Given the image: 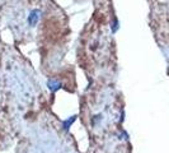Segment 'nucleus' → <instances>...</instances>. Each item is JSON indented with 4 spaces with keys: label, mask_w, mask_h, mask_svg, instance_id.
Wrapping results in <instances>:
<instances>
[{
    "label": "nucleus",
    "mask_w": 169,
    "mask_h": 153,
    "mask_svg": "<svg viewBox=\"0 0 169 153\" xmlns=\"http://www.w3.org/2000/svg\"><path fill=\"white\" fill-rule=\"evenodd\" d=\"M62 85H64L62 83L56 81V79H50V81H47V88H49L51 92H53V93L57 92L59 89H61Z\"/></svg>",
    "instance_id": "2"
},
{
    "label": "nucleus",
    "mask_w": 169,
    "mask_h": 153,
    "mask_svg": "<svg viewBox=\"0 0 169 153\" xmlns=\"http://www.w3.org/2000/svg\"><path fill=\"white\" fill-rule=\"evenodd\" d=\"M75 120H76V115H73V116H70V117H68V119H65V120L62 121V129L65 130V132H69L70 128H71V125L75 123Z\"/></svg>",
    "instance_id": "3"
},
{
    "label": "nucleus",
    "mask_w": 169,
    "mask_h": 153,
    "mask_svg": "<svg viewBox=\"0 0 169 153\" xmlns=\"http://www.w3.org/2000/svg\"><path fill=\"white\" fill-rule=\"evenodd\" d=\"M41 14H42V12H41L40 9H32L29 12V14H28V18H27L28 26H29V27H36L37 23L41 19Z\"/></svg>",
    "instance_id": "1"
},
{
    "label": "nucleus",
    "mask_w": 169,
    "mask_h": 153,
    "mask_svg": "<svg viewBox=\"0 0 169 153\" xmlns=\"http://www.w3.org/2000/svg\"><path fill=\"white\" fill-rule=\"evenodd\" d=\"M118 30H120L118 18H117V17H113L112 24H111V31H112V33H117V31H118Z\"/></svg>",
    "instance_id": "4"
}]
</instances>
